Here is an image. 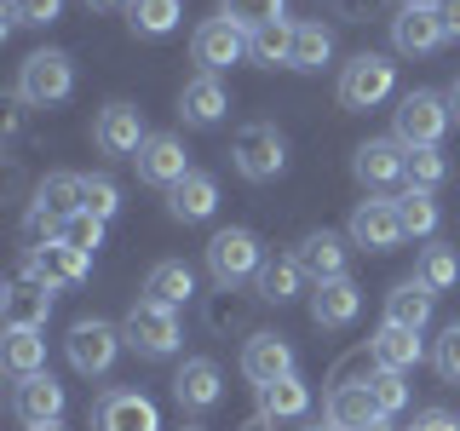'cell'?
<instances>
[{
	"label": "cell",
	"mask_w": 460,
	"mask_h": 431,
	"mask_svg": "<svg viewBox=\"0 0 460 431\" xmlns=\"http://www.w3.org/2000/svg\"><path fill=\"white\" fill-rule=\"evenodd\" d=\"M449 121H455V110H449V98L443 92H402L397 98V110H392V127H397V144L402 150H438L443 133H449Z\"/></svg>",
	"instance_id": "obj_1"
},
{
	"label": "cell",
	"mask_w": 460,
	"mask_h": 431,
	"mask_svg": "<svg viewBox=\"0 0 460 431\" xmlns=\"http://www.w3.org/2000/svg\"><path fill=\"white\" fill-rule=\"evenodd\" d=\"M397 86V64L385 52H357L340 69V104L345 110H380Z\"/></svg>",
	"instance_id": "obj_2"
},
{
	"label": "cell",
	"mask_w": 460,
	"mask_h": 431,
	"mask_svg": "<svg viewBox=\"0 0 460 431\" xmlns=\"http://www.w3.org/2000/svg\"><path fill=\"white\" fill-rule=\"evenodd\" d=\"M121 334H127V345H133L138 356H172L184 345L179 311H172V305H155V299H138V305L127 311Z\"/></svg>",
	"instance_id": "obj_3"
},
{
	"label": "cell",
	"mask_w": 460,
	"mask_h": 431,
	"mask_svg": "<svg viewBox=\"0 0 460 431\" xmlns=\"http://www.w3.org/2000/svg\"><path fill=\"white\" fill-rule=\"evenodd\" d=\"M75 92V64L69 52H29L18 69V104H64Z\"/></svg>",
	"instance_id": "obj_4"
},
{
	"label": "cell",
	"mask_w": 460,
	"mask_h": 431,
	"mask_svg": "<svg viewBox=\"0 0 460 431\" xmlns=\"http://www.w3.org/2000/svg\"><path fill=\"white\" fill-rule=\"evenodd\" d=\"M230 155H236V172H242V179L265 184V179H277V172L288 167V138L270 121H248L236 133V144H230Z\"/></svg>",
	"instance_id": "obj_5"
},
{
	"label": "cell",
	"mask_w": 460,
	"mask_h": 431,
	"mask_svg": "<svg viewBox=\"0 0 460 431\" xmlns=\"http://www.w3.org/2000/svg\"><path fill=\"white\" fill-rule=\"evenodd\" d=\"M259 265H265L259 236H253V230H242V224H230V230H219V236L208 242V270H213V282H219V287H236V282L259 277Z\"/></svg>",
	"instance_id": "obj_6"
},
{
	"label": "cell",
	"mask_w": 460,
	"mask_h": 431,
	"mask_svg": "<svg viewBox=\"0 0 460 431\" xmlns=\"http://www.w3.org/2000/svg\"><path fill=\"white\" fill-rule=\"evenodd\" d=\"M127 345V334L121 328H110L104 316H81L75 328H69V339H64V351H69V363H75V374H110V363H115V351Z\"/></svg>",
	"instance_id": "obj_7"
},
{
	"label": "cell",
	"mask_w": 460,
	"mask_h": 431,
	"mask_svg": "<svg viewBox=\"0 0 460 431\" xmlns=\"http://www.w3.org/2000/svg\"><path fill=\"white\" fill-rule=\"evenodd\" d=\"M402 236H409V230H402L397 196H368V201H357V207H351V242L363 253H392Z\"/></svg>",
	"instance_id": "obj_8"
},
{
	"label": "cell",
	"mask_w": 460,
	"mask_h": 431,
	"mask_svg": "<svg viewBox=\"0 0 460 431\" xmlns=\"http://www.w3.org/2000/svg\"><path fill=\"white\" fill-rule=\"evenodd\" d=\"M443 18H438V0H414V6H397L392 12V47L409 52V57H426L443 47Z\"/></svg>",
	"instance_id": "obj_9"
},
{
	"label": "cell",
	"mask_w": 460,
	"mask_h": 431,
	"mask_svg": "<svg viewBox=\"0 0 460 431\" xmlns=\"http://www.w3.org/2000/svg\"><path fill=\"white\" fill-rule=\"evenodd\" d=\"M190 52H196V64L208 69V75H219V69H230V64L248 57V29H236L230 18H208L190 35Z\"/></svg>",
	"instance_id": "obj_10"
},
{
	"label": "cell",
	"mask_w": 460,
	"mask_h": 431,
	"mask_svg": "<svg viewBox=\"0 0 460 431\" xmlns=\"http://www.w3.org/2000/svg\"><path fill=\"white\" fill-rule=\"evenodd\" d=\"M351 172H357L363 190H385V184L409 179V150H402L397 138H368V144H357Z\"/></svg>",
	"instance_id": "obj_11"
},
{
	"label": "cell",
	"mask_w": 460,
	"mask_h": 431,
	"mask_svg": "<svg viewBox=\"0 0 460 431\" xmlns=\"http://www.w3.org/2000/svg\"><path fill=\"white\" fill-rule=\"evenodd\" d=\"M144 110H133V104H104L98 110V121H93V144L104 155H127V162H133V155L144 150Z\"/></svg>",
	"instance_id": "obj_12"
},
{
	"label": "cell",
	"mask_w": 460,
	"mask_h": 431,
	"mask_svg": "<svg viewBox=\"0 0 460 431\" xmlns=\"http://www.w3.org/2000/svg\"><path fill=\"white\" fill-rule=\"evenodd\" d=\"M52 294H58V287H47L35 270H18V277H12V287H6V299H0V316H6V328H47Z\"/></svg>",
	"instance_id": "obj_13"
},
{
	"label": "cell",
	"mask_w": 460,
	"mask_h": 431,
	"mask_svg": "<svg viewBox=\"0 0 460 431\" xmlns=\"http://www.w3.org/2000/svg\"><path fill=\"white\" fill-rule=\"evenodd\" d=\"M133 167H138L144 184H162V190H172L179 179H190L184 138H179V133H150V138H144V150L133 155Z\"/></svg>",
	"instance_id": "obj_14"
},
{
	"label": "cell",
	"mask_w": 460,
	"mask_h": 431,
	"mask_svg": "<svg viewBox=\"0 0 460 431\" xmlns=\"http://www.w3.org/2000/svg\"><path fill=\"white\" fill-rule=\"evenodd\" d=\"M12 414H18L23 426H52V420H64V385H58L47 368H40V374H23V380L12 385Z\"/></svg>",
	"instance_id": "obj_15"
},
{
	"label": "cell",
	"mask_w": 460,
	"mask_h": 431,
	"mask_svg": "<svg viewBox=\"0 0 460 431\" xmlns=\"http://www.w3.org/2000/svg\"><path fill=\"white\" fill-rule=\"evenodd\" d=\"M86 259H93V253L69 248V242L58 236V242H40V248H29V265H23V270H35L47 287H81L86 270H93Z\"/></svg>",
	"instance_id": "obj_16"
},
{
	"label": "cell",
	"mask_w": 460,
	"mask_h": 431,
	"mask_svg": "<svg viewBox=\"0 0 460 431\" xmlns=\"http://www.w3.org/2000/svg\"><path fill=\"white\" fill-rule=\"evenodd\" d=\"M172 397H179V409H190V414L219 409V397H225L219 363H208V356H184V368L172 374Z\"/></svg>",
	"instance_id": "obj_17"
},
{
	"label": "cell",
	"mask_w": 460,
	"mask_h": 431,
	"mask_svg": "<svg viewBox=\"0 0 460 431\" xmlns=\"http://www.w3.org/2000/svg\"><path fill=\"white\" fill-rule=\"evenodd\" d=\"M242 374H248L253 385L288 380V374H294V345L282 334H248V345H242Z\"/></svg>",
	"instance_id": "obj_18"
},
{
	"label": "cell",
	"mask_w": 460,
	"mask_h": 431,
	"mask_svg": "<svg viewBox=\"0 0 460 431\" xmlns=\"http://www.w3.org/2000/svg\"><path fill=\"white\" fill-rule=\"evenodd\" d=\"M357 311H363V287H357L351 277L316 282V294H311V322L316 328H351Z\"/></svg>",
	"instance_id": "obj_19"
},
{
	"label": "cell",
	"mask_w": 460,
	"mask_h": 431,
	"mask_svg": "<svg viewBox=\"0 0 460 431\" xmlns=\"http://www.w3.org/2000/svg\"><path fill=\"white\" fill-rule=\"evenodd\" d=\"M225 110H230V92L219 86V75L201 69L196 81H184V92H179V121L184 127H219Z\"/></svg>",
	"instance_id": "obj_20"
},
{
	"label": "cell",
	"mask_w": 460,
	"mask_h": 431,
	"mask_svg": "<svg viewBox=\"0 0 460 431\" xmlns=\"http://www.w3.org/2000/svg\"><path fill=\"white\" fill-rule=\"evenodd\" d=\"M98 431H162V414L144 391H110L98 402Z\"/></svg>",
	"instance_id": "obj_21"
},
{
	"label": "cell",
	"mask_w": 460,
	"mask_h": 431,
	"mask_svg": "<svg viewBox=\"0 0 460 431\" xmlns=\"http://www.w3.org/2000/svg\"><path fill=\"white\" fill-rule=\"evenodd\" d=\"M368 356H374V368H392V374H409L414 363L426 356V345L414 328H397V322H385L380 334L368 339Z\"/></svg>",
	"instance_id": "obj_22"
},
{
	"label": "cell",
	"mask_w": 460,
	"mask_h": 431,
	"mask_svg": "<svg viewBox=\"0 0 460 431\" xmlns=\"http://www.w3.org/2000/svg\"><path fill=\"white\" fill-rule=\"evenodd\" d=\"M294 259H299V270H305L311 282H334V277H345V236H334V230H311Z\"/></svg>",
	"instance_id": "obj_23"
},
{
	"label": "cell",
	"mask_w": 460,
	"mask_h": 431,
	"mask_svg": "<svg viewBox=\"0 0 460 431\" xmlns=\"http://www.w3.org/2000/svg\"><path fill=\"white\" fill-rule=\"evenodd\" d=\"M213 207H219V184H213L208 172H190V179H179L167 190V213H172V219H184V224L213 219Z\"/></svg>",
	"instance_id": "obj_24"
},
{
	"label": "cell",
	"mask_w": 460,
	"mask_h": 431,
	"mask_svg": "<svg viewBox=\"0 0 460 431\" xmlns=\"http://www.w3.org/2000/svg\"><path fill=\"white\" fill-rule=\"evenodd\" d=\"M144 299H155V305H190L196 299V270L184 265V259H162V265L144 277Z\"/></svg>",
	"instance_id": "obj_25"
},
{
	"label": "cell",
	"mask_w": 460,
	"mask_h": 431,
	"mask_svg": "<svg viewBox=\"0 0 460 431\" xmlns=\"http://www.w3.org/2000/svg\"><path fill=\"white\" fill-rule=\"evenodd\" d=\"M380 420V409H374V397H368V385H334L328 391V431H363Z\"/></svg>",
	"instance_id": "obj_26"
},
{
	"label": "cell",
	"mask_w": 460,
	"mask_h": 431,
	"mask_svg": "<svg viewBox=\"0 0 460 431\" xmlns=\"http://www.w3.org/2000/svg\"><path fill=\"white\" fill-rule=\"evenodd\" d=\"M431 305H438V294H431L420 277H414V282H397L392 294H385V322L414 328V334H420V328L431 322Z\"/></svg>",
	"instance_id": "obj_27"
},
{
	"label": "cell",
	"mask_w": 460,
	"mask_h": 431,
	"mask_svg": "<svg viewBox=\"0 0 460 431\" xmlns=\"http://www.w3.org/2000/svg\"><path fill=\"white\" fill-rule=\"evenodd\" d=\"M47 328H6V345H0V363H6L12 380H23V374H40L47 368Z\"/></svg>",
	"instance_id": "obj_28"
},
{
	"label": "cell",
	"mask_w": 460,
	"mask_h": 431,
	"mask_svg": "<svg viewBox=\"0 0 460 431\" xmlns=\"http://www.w3.org/2000/svg\"><path fill=\"white\" fill-rule=\"evenodd\" d=\"M253 287H259L265 305H288V299H299V287H305V270H299V259H265Z\"/></svg>",
	"instance_id": "obj_29"
},
{
	"label": "cell",
	"mask_w": 460,
	"mask_h": 431,
	"mask_svg": "<svg viewBox=\"0 0 460 431\" xmlns=\"http://www.w3.org/2000/svg\"><path fill=\"white\" fill-rule=\"evenodd\" d=\"M259 409H265V420H299L311 409V385L299 374H288L277 385H259Z\"/></svg>",
	"instance_id": "obj_30"
},
{
	"label": "cell",
	"mask_w": 460,
	"mask_h": 431,
	"mask_svg": "<svg viewBox=\"0 0 460 431\" xmlns=\"http://www.w3.org/2000/svg\"><path fill=\"white\" fill-rule=\"evenodd\" d=\"M35 207H47L52 219H69L81 213V172H47L35 190Z\"/></svg>",
	"instance_id": "obj_31"
},
{
	"label": "cell",
	"mask_w": 460,
	"mask_h": 431,
	"mask_svg": "<svg viewBox=\"0 0 460 431\" xmlns=\"http://www.w3.org/2000/svg\"><path fill=\"white\" fill-rule=\"evenodd\" d=\"M328 57H334V35L323 23H294V57H288V69H323Z\"/></svg>",
	"instance_id": "obj_32"
},
{
	"label": "cell",
	"mask_w": 460,
	"mask_h": 431,
	"mask_svg": "<svg viewBox=\"0 0 460 431\" xmlns=\"http://www.w3.org/2000/svg\"><path fill=\"white\" fill-rule=\"evenodd\" d=\"M288 12V0H219V18H230L236 29H270V23H288L282 18Z\"/></svg>",
	"instance_id": "obj_33"
},
{
	"label": "cell",
	"mask_w": 460,
	"mask_h": 431,
	"mask_svg": "<svg viewBox=\"0 0 460 431\" xmlns=\"http://www.w3.org/2000/svg\"><path fill=\"white\" fill-rule=\"evenodd\" d=\"M127 23H133V35H172L179 29V0H133Z\"/></svg>",
	"instance_id": "obj_34"
},
{
	"label": "cell",
	"mask_w": 460,
	"mask_h": 431,
	"mask_svg": "<svg viewBox=\"0 0 460 431\" xmlns=\"http://www.w3.org/2000/svg\"><path fill=\"white\" fill-rule=\"evenodd\" d=\"M397 213H402V230H409V236H431L438 219H443V213H438V196H431V190H414V184L397 196Z\"/></svg>",
	"instance_id": "obj_35"
},
{
	"label": "cell",
	"mask_w": 460,
	"mask_h": 431,
	"mask_svg": "<svg viewBox=\"0 0 460 431\" xmlns=\"http://www.w3.org/2000/svg\"><path fill=\"white\" fill-rule=\"evenodd\" d=\"M248 57L253 64H288L294 57V23H270L248 35Z\"/></svg>",
	"instance_id": "obj_36"
},
{
	"label": "cell",
	"mask_w": 460,
	"mask_h": 431,
	"mask_svg": "<svg viewBox=\"0 0 460 431\" xmlns=\"http://www.w3.org/2000/svg\"><path fill=\"white\" fill-rule=\"evenodd\" d=\"M368 397H374V409H380L385 414V420H392V414L397 409H409V385H402V374H392V368H374L368 374Z\"/></svg>",
	"instance_id": "obj_37"
},
{
	"label": "cell",
	"mask_w": 460,
	"mask_h": 431,
	"mask_svg": "<svg viewBox=\"0 0 460 431\" xmlns=\"http://www.w3.org/2000/svg\"><path fill=\"white\" fill-rule=\"evenodd\" d=\"M420 282L431 287V294H449V287L460 282V259H455V248H426V253H420Z\"/></svg>",
	"instance_id": "obj_38"
},
{
	"label": "cell",
	"mask_w": 460,
	"mask_h": 431,
	"mask_svg": "<svg viewBox=\"0 0 460 431\" xmlns=\"http://www.w3.org/2000/svg\"><path fill=\"white\" fill-rule=\"evenodd\" d=\"M81 213H98V219H115L121 213V190H115L110 179H93V172H81Z\"/></svg>",
	"instance_id": "obj_39"
},
{
	"label": "cell",
	"mask_w": 460,
	"mask_h": 431,
	"mask_svg": "<svg viewBox=\"0 0 460 431\" xmlns=\"http://www.w3.org/2000/svg\"><path fill=\"white\" fill-rule=\"evenodd\" d=\"M449 179V162H443V150H409V184L414 190H438V184Z\"/></svg>",
	"instance_id": "obj_40"
},
{
	"label": "cell",
	"mask_w": 460,
	"mask_h": 431,
	"mask_svg": "<svg viewBox=\"0 0 460 431\" xmlns=\"http://www.w3.org/2000/svg\"><path fill=\"white\" fill-rule=\"evenodd\" d=\"M58 236H64L69 248L93 253V248H104V219H98V213H69V219H64V230H58Z\"/></svg>",
	"instance_id": "obj_41"
},
{
	"label": "cell",
	"mask_w": 460,
	"mask_h": 431,
	"mask_svg": "<svg viewBox=\"0 0 460 431\" xmlns=\"http://www.w3.org/2000/svg\"><path fill=\"white\" fill-rule=\"evenodd\" d=\"M431 368H438V380L460 385V322H449L438 334V345H431Z\"/></svg>",
	"instance_id": "obj_42"
},
{
	"label": "cell",
	"mask_w": 460,
	"mask_h": 431,
	"mask_svg": "<svg viewBox=\"0 0 460 431\" xmlns=\"http://www.w3.org/2000/svg\"><path fill=\"white\" fill-rule=\"evenodd\" d=\"M64 18V0H6V23H58Z\"/></svg>",
	"instance_id": "obj_43"
},
{
	"label": "cell",
	"mask_w": 460,
	"mask_h": 431,
	"mask_svg": "<svg viewBox=\"0 0 460 431\" xmlns=\"http://www.w3.org/2000/svg\"><path fill=\"white\" fill-rule=\"evenodd\" d=\"M409 431H460V420H455L449 409H426V414H414Z\"/></svg>",
	"instance_id": "obj_44"
},
{
	"label": "cell",
	"mask_w": 460,
	"mask_h": 431,
	"mask_svg": "<svg viewBox=\"0 0 460 431\" xmlns=\"http://www.w3.org/2000/svg\"><path fill=\"white\" fill-rule=\"evenodd\" d=\"M438 18H443V35L460 40V0H438Z\"/></svg>",
	"instance_id": "obj_45"
},
{
	"label": "cell",
	"mask_w": 460,
	"mask_h": 431,
	"mask_svg": "<svg viewBox=\"0 0 460 431\" xmlns=\"http://www.w3.org/2000/svg\"><path fill=\"white\" fill-rule=\"evenodd\" d=\"M443 98H449V110H455V121H460V75H455V86H449Z\"/></svg>",
	"instance_id": "obj_46"
},
{
	"label": "cell",
	"mask_w": 460,
	"mask_h": 431,
	"mask_svg": "<svg viewBox=\"0 0 460 431\" xmlns=\"http://www.w3.org/2000/svg\"><path fill=\"white\" fill-rule=\"evenodd\" d=\"M363 431H397L392 420H385V414H380V420H374V426H363Z\"/></svg>",
	"instance_id": "obj_47"
},
{
	"label": "cell",
	"mask_w": 460,
	"mask_h": 431,
	"mask_svg": "<svg viewBox=\"0 0 460 431\" xmlns=\"http://www.w3.org/2000/svg\"><path fill=\"white\" fill-rule=\"evenodd\" d=\"M86 6H133V0H86Z\"/></svg>",
	"instance_id": "obj_48"
},
{
	"label": "cell",
	"mask_w": 460,
	"mask_h": 431,
	"mask_svg": "<svg viewBox=\"0 0 460 431\" xmlns=\"http://www.w3.org/2000/svg\"><path fill=\"white\" fill-rule=\"evenodd\" d=\"M23 431H64V426H58V420H52V426H23Z\"/></svg>",
	"instance_id": "obj_49"
},
{
	"label": "cell",
	"mask_w": 460,
	"mask_h": 431,
	"mask_svg": "<svg viewBox=\"0 0 460 431\" xmlns=\"http://www.w3.org/2000/svg\"><path fill=\"white\" fill-rule=\"evenodd\" d=\"M305 431H328V426H305Z\"/></svg>",
	"instance_id": "obj_50"
},
{
	"label": "cell",
	"mask_w": 460,
	"mask_h": 431,
	"mask_svg": "<svg viewBox=\"0 0 460 431\" xmlns=\"http://www.w3.org/2000/svg\"><path fill=\"white\" fill-rule=\"evenodd\" d=\"M402 6H414V0H402Z\"/></svg>",
	"instance_id": "obj_51"
}]
</instances>
